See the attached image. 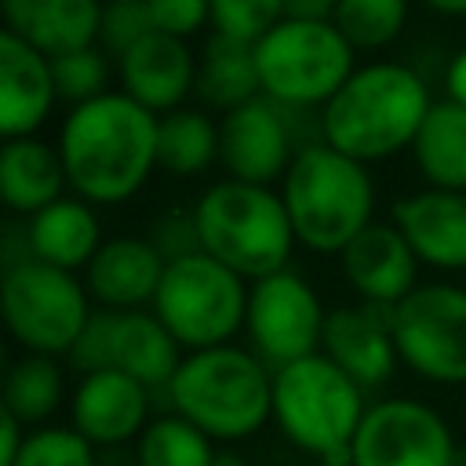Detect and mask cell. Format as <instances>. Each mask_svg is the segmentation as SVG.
Returning a JSON list of instances; mask_svg holds the SVG:
<instances>
[{
	"label": "cell",
	"instance_id": "31",
	"mask_svg": "<svg viewBox=\"0 0 466 466\" xmlns=\"http://www.w3.org/2000/svg\"><path fill=\"white\" fill-rule=\"evenodd\" d=\"M113 55L102 47V44H84V47H73V51H62L51 58V69H55V87H58V98L69 102V106H80L87 98H98L106 91H113Z\"/></svg>",
	"mask_w": 466,
	"mask_h": 466
},
{
	"label": "cell",
	"instance_id": "1",
	"mask_svg": "<svg viewBox=\"0 0 466 466\" xmlns=\"http://www.w3.org/2000/svg\"><path fill=\"white\" fill-rule=\"evenodd\" d=\"M157 124L160 113L120 87L69 106L58 124V153L69 189L95 208L135 200L157 171Z\"/></svg>",
	"mask_w": 466,
	"mask_h": 466
},
{
	"label": "cell",
	"instance_id": "4",
	"mask_svg": "<svg viewBox=\"0 0 466 466\" xmlns=\"http://www.w3.org/2000/svg\"><path fill=\"white\" fill-rule=\"evenodd\" d=\"M277 189L291 215L295 240L313 255H339L375 222L379 193L371 164L346 157L324 138H313L295 153Z\"/></svg>",
	"mask_w": 466,
	"mask_h": 466
},
{
	"label": "cell",
	"instance_id": "20",
	"mask_svg": "<svg viewBox=\"0 0 466 466\" xmlns=\"http://www.w3.org/2000/svg\"><path fill=\"white\" fill-rule=\"evenodd\" d=\"M164 251L149 237L116 233L84 266V284L102 309H149L164 277Z\"/></svg>",
	"mask_w": 466,
	"mask_h": 466
},
{
	"label": "cell",
	"instance_id": "21",
	"mask_svg": "<svg viewBox=\"0 0 466 466\" xmlns=\"http://www.w3.org/2000/svg\"><path fill=\"white\" fill-rule=\"evenodd\" d=\"M51 55L36 51L15 33H0V135H36L58 106Z\"/></svg>",
	"mask_w": 466,
	"mask_h": 466
},
{
	"label": "cell",
	"instance_id": "34",
	"mask_svg": "<svg viewBox=\"0 0 466 466\" xmlns=\"http://www.w3.org/2000/svg\"><path fill=\"white\" fill-rule=\"evenodd\" d=\"M149 29H153V18H149L146 0H113V4H102L98 44L113 58H120L124 51H131Z\"/></svg>",
	"mask_w": 466,
	"mask_h": 466
},
{
	"label": "cell",
	"instance_id": "23",
	"mask_svg": "<svg viewBox=\"0 0 466 466\" xmlns=\"http://www.w3.org/2000/svg\"><path fill=\"white\" fill-rule=\"evenodd\" d=\"M4 29L44 55L98 44L102 0H0Z\"/></svg>",
	"mask_w": 466,
	"mask_h": 466
},
{
	"label": "cell",
	"instance_id": "30",
	"mask_svg": "<svg viewBox=\"0 0 466 466\" xmlns=\"http://www.w3.org/2000/svg\"><path fill=\"white\" fill-rule=\"evenodd\" d=\"M411 18V0H339L331 22L357 51H386L400 40Z\"/></svg>",
	"mask_w": 466,
	"mask_h": 466
},
{
	"label": "cell",
	"instance_id": "41",
	"mask_svg": "<svg viewBox=\"0 0 466 466\" xmlns=\"http://www.w3.org/2000/svg\"><path fill=\"white\" fill-rule=\"evenodd\" d=\"M211 466H251V462H248L240 451H233V448H218Z\"/></svg>",
	"mask_w": 466,
	"mask_h": 466
},
{
	"label": "cell",
	"instance_id": "11",
	"mask_svg": "<svg viewBox=\"0 0 466 466\" xmlns=\"http://www.w3.org/2000/svg\"><path fill=\"white\" fill-rule=\"evenodd\" d=\"M186 350L167 331V324L153 309H102L95 306L87 328L69 350V368L76 375L116 368L146 382L153 393H164L171 375L178 371Z\"/></svg>",
	"mask_w": 466,
	"mask_h": 466
},
{
	"label": "cell",
	"instance_id": "40",
	"mask_svg": "<svg viewBox=\"0 0 466 466\" xmlns=\"http://www.w3.org/2000/svg\"><path fill=\"white\" fill-rule=\"evenodd\" d=\"M419 4L441 18H466V0H419Z\"/></svg>",
	"mask_w": 466,
	"mask_h": 466
},
{
	"label": "cell",
	"instance_id": "19",
	"mask_svg": "<svg viewBox=\"0 0 466 466\" xmlns=\"http://www.w3.org/2000/svg\"><path fill=\"white\" fill-rule=\"evenodd\" d=\"M116 80L120 91H127L146 109L171 113L197 91V51L182 36L149 29L131 51L116 58Z\"/></svg>",
	"mask_w": 466,
	"mask_h": 466
},
{
	"label": "cell",
	"instance_id": "15",
	"mask_svg": "<svg viewBox=\"0 0 466 466\" xmlns=\"http://www.w3.org/2000/svg\"><path fill=\"white\" fill-rule=\"evenodd\" d=\"M69 426L95 448L135 444L153 419V390L127 371L102 368L76 375L69 390Z\"/></svg>",
	"mask_w": 466,
	"mask_h": 466
},
{
	"label": "cell",
	"instance_id": "12",
	"mask_svg": "<svg viewBox=\"0 0 466 466\" xmlns=\"http://www.w3.org/2000/svg\"><path fill=\"white\" fill-rule=\"evenodd\" d=\"M317 109H295L269 95H258L218 116V164L226 175L262 186H280L295 153L320 138L306 131V116Z\"/></svg>",
	"mask_w": 466,
	"mask_h": 466
},
{
	"label": "cell",
	"instance_id": "18",
	"mask_svg": "<svg viewBox=\"0 0 466 466\" xmlns=\"http://www.w3.org/2000/svg\"><path fill=\"white\" fill-rule=\"evenodd\" d=\"M390 218L397 222V229L426 269H466V189L422 186L415 193L397 197Z\"/></svg>",
	"mask_w": 466,
	"mask_h": 466
},
{
	"label": "cell",
	"instance_id": "22",
	"mask_svg": "<svg viewBox=\"0 0 466 466\" xmlns=\"http://www.w3.org/2000/svg\"><path fill=\"white\" fill-rule=\"evenodd\" d=\"M66 189H69V175H66L58 142H44L40 135L4 138L0 193L18 218H29L40 208L55 204L58 197H66Z\"/></svg>",
	"mask_w": 466,
	"mask_h": 466
},
{
	"label": "cell",
	"instance_id": "36",
	"mask_svg": "<svg viewBox=\"0 0 466 466\" xmlns=\"http://www.w3.org/2000/svg\"><path fill=\"white\" fill-rule=\"evenodd\" d=\"M149 240L164 251V258H178V255L200 251V237H197L193 211H167L164 218H157Z\"/></svg>",
	"mask_w": 466,
	"mask_h": 466
},
{
	"label": "cell",
	"instance_id": "29",
	"mask_svg": "<svg viewBox=\"0 0 466 466\" xmlns=\"http://www.w3.org/2000/svg\"><path fill=\"white\" fill-rule=\"evenodd\" d=\"M215 441L178 411L153 415L135 441V466H211Z\"/></svg>",
	"mask_w": 466,
	"mask_h": 466
},
{
	"label": "cell",
	"instance_id": "3",
	"mask_svg": "<svg viewBox=\"0 0 466 466\" xmlns=\"http://www.w3.org/2000/svg\"><path fill=\"white\" fill-rule=\"evenodd\" d=\"M164 397L215 444H240L273 422V368L237 342L186 350Z\"/></svg>",
	"mask_w": 466,
	"mask_h": 466
},
{
	"label": "cell",
	"instance_id": "32",
	"mask_svg": "<svg viewBox=\"0 0 466 466\" xmlns=\"http://www.w3.org/2000/svg\"><path fill=\"white\" fill-rule=\"evenodd\" d=\"M11 466H98L95 444L73 426H33Z\"/></svg>",
	"mask_w": 466,
	"mask_h": 466
},
{
	"label": "cell",
	"instance_id": "17",
	"mask_svg": "<svg viewBox=\"0 0 466 466\" xmlns=\"http://www.w3.org/2000/svg\"><path fill=\"white\" fill-rule=\"evenodd\" d=\"M339 273L360 302L393 309L419 284V258L393 218H375L339 255Z\"/></svg>",
	"mask_w": 466,
	"mask_h": 466
},
{
	"label": "cell",
	"instance_id": "35",
	"mask_svg": "<svg viewBox=\"0 0 466 466\" xmlns=\"http://www.w3.org/2000/svg\"><path fill=\"white\" fill-rule=\"evenodd\" d=\"M153 29L193 40L204 25H211V0H146Z\"/></svg>",
	"mask_w": 466,
	"mask_h": 466
},
{
	"label": "cell",
	"instance_id": "14",
	"mask_svg": "<svg viewBox=\"0 0 466 466\" xmlns=\"http://www.w3.org/2000/svg\"><path fill=\"white\" fill-rule=\"evenodd\" d=\"M350 466H459L448 419L419 397H379L350 444Z\"/></svg>",
	"mask_w": 466,
	"mask_h": 466
},
{
	"label": "cell",
	"instance_id": "37",
	"mask_svg": "<svg viewBox=\"0 0 466 466\" xmlns=\"http://www.w3.org/2000/svg\"><path fill=\"white\" fill-rule=\"evenodd\" d=\"M25 433H29L25 422H18L11 411H0V466H11L18 459V451L25 444Z\"/></svg>",
	"mask_w": 466,
	"mask_h": 466
},
{
	"label": "cell",
	"instance_id": "38",
	"mask_svg": "<svg viewBox=\"0 0 466 466\" xmlns=\"http://www.w3.org/2000/svg\"><path fill=\"white\" fill-rule=\"evenodd\" d=\"M441 84H444V98L466 106V47H459V51L448 58Z\"/></svg>",
	"mask_w": 466,
	"mask_h": 466
},
{
	"label": "cell",
	"instance_id": "6",
	"mask_svg": "<svg viewBox=\"0 0 466 466\" xmlns=\"http://www.w3.org/2000/svg\"><path fill=\"white\" fill-rule=\"evenodd\" d=\"M364 411L368 390L320 350L273 368V426L317 466L350 459Z\"/></svg>",
	"mask_w": 466,
	"mask_h": 466
},
{
	"label": "cell",
	"instance_id": "5",
	"mask_svg": "<svg viewBox=\"0 0 466 466\" xmlns=\"http://www.w3.org/2000/svg\"><path fill=\"white\" fill-rule=\"evenodd\" d=\"M189 211L197 222L200 251L237 269L244 280H258L291 266L299 240L277 186L226 175L204 186Z\"/></svg>",
	"mask_w": 466,
	"mask_h": 466
},
{
	"label": "cell",
	"instance_id": "9",
	"mask_svg": "<svg viewBox=\"0 0 466 466\" xmlns=\"http://www.w3.org/2000/svg\"><path fill=\"white\" fill-rule=\"evenodd\" d=\"M248 288L251 280H244L215 255L189 251L167 258L149 309L167 324L182 350H204L233 342L244 331Z\"/></svg>",
	"mask_w": 466,
	"mask_h": 466
},
{
	"label": "cell",
	"instance_id": "24",
	"mask_svg": "<svg viewBox=\"0 0 466 466\" xmlns=\"http://www.w3.org/2000/svg\"><path fill=\"white\" fill-rule=\"evenodd\" d=\"M25 229H29L33 258L55 262V266L73 269V273H84V266L91 262V255L106 240L95 204H87L76 193H66L55 204H47L36 215H29Z\"/></svg>",
	"mask_w": 466,
	"mask_h": 466
},
{
	"label": "cell",
	"instance_id": "28",
	"mask_svg": "<svg viewBox=\"0 0 466 466\" xmlns=\"http://www.w3.org/2000/svg\"><path fill=\"white\" fill-rule=\"evenodd\" d=\"M62 404H69L62 357L22 350V357H15L4 375V411H11L18 422L33 430L47 426Z\"/></svg>",
	"mask_w": 466,
	"mask_h": 466
},
{
	"label": "cell",
	"instance_id": "26",
	"mask_svg": "<svg viewBox=\"0 0 466 466\" xmlns=\"http://www.w3.org/2000/svg\"><path fill=\"white\" fill-rule=\"evenodd\" d=\"M408 153L426 186L466 189V106L437 98Z\"/></svg>",
	"mask_w": 466,
	"mask_h": 466
},
{
	"label": "cell",
	"instance_id": "42",
	"mask_svg": "<svg viewBox=\"0 0 466 466\" xmlns=\"http://www.w3.org/2000/svg\"><path fill=\"white\" fill-rule=\"evenodd\" d=\"M102 4H113V0H102Z\"/></svg>",
	"mask_w": 466,
	"mask_h": 466
},
{
	"label": "cell",
	"instance_id": "2",
	"mask_svg": "<svg viewBox=\"0 0 466 466\" xmlns=\"http://www.w3.org/2000/svg\"><path fill=\"white\" fill-rule=\"evenodd\" d=\"M430 80L397 58H375L350 73V80L320 109V138L353 160L382 164L411 149L430 106Z\"/></svg>",
	"mask_w": 466,
	"mask_h": 466
},
{
	"label": "cell",
	"instance_id": "25",
	"mask_svg": "<svg viewBox=\"0 0 466 466\" xmlns=\"http://www.w3.org/2000/svg\"><path fill=\"white\" fill-rule=\"evenodd\" d=\"M204 109L229 113L251 98L262 95L258 80V62H255V44L211 33L197 55V91Z\"/></svg>",
	"mask_w": 466,
	"mask_h": 466
},
{
	"label": "cell",
	"instance_id": "13",
	"mask_svg": "<svg viewBox=\"0 0 466 466\" xmlns=\"http://www.w3.org/2000/svg\"><path fill=\"white\" fill-rule=\"evenodd\" d=\"M324 320L328 309L317 288L295 266L258 277L248 288L244 339L269 368H284L299 357L317 353L324 339Z\"/></svg>",
	"mask_w": 466,
	"mask_h": 466
},
{
	"label": "cell",
	"instance_id": "16",
	"mask_svg": "<svg viewBox=\"0 0 466 466\" xmlns=\"http://www.w3.org/2000/svg\"><path fill=\"white\" fill-rule=\"evenodd\" d=\"M320 353H328L368 393L382 390L400 364L390 309L375 302H360V299L328 309Z\"/></svg>",
	"mask_w": 466,
	"mask_h": 466
},
{
	"label": "cell",
	"instance_id": "10",
	"mask_svg": "<svg viewBox=\"0 0 466 466\" xmlns=\"http://www.w3.org/2000/svg\"><path fill=\"white\" fill-rule=\"evenodd\" d=\"M400 364L430 386H466V288L451 280L415 284L393 309Z\"/></svg>",
	"mask_w": 466,
	"mask_h": 466
},
{
	"label": "cell",
	"instance_id": "33",
	"mask_svg": "<svg viewBox=\"0 0 466 466\" xmlns=\"http://www.w3.org/2000/svg\"><path fill=\"white\" fill-rule=\"evenodd\" d=\"M284 18V0H211V33L255 44Z\"/></svg>",
	"mask_w": 466,
	"mask_h": 466
},
{
	"label": "cell",
	"instance_id": "27",
	"mask_svg": "<svg viewBox=\"0 0 466 466\" xmlns=\"http://www.w3.org/2000/svg\"><path fill=\"white\" fill-rule=\"evenodd\" d=\"M218 164V120L204 106H178L157 124V171L197 178Z\"/></svg>",
	"mask_w": 466,
	"mask_h": 466
},
{
	"label": "cell",
	"instance_id": "8",
	"mask_svg": "<svg viewBox=\"0 0 466 466\" xmlns=\"http://www.w3.org/2000/svg\"><path fill=\"white\" fill-rule=\"evenodd\" d=\"M0 309L7 335L25 353L69 357L95 313V299L80 273L44 258H22L4 266Z\"/></svg>",
	"mask_w": 466,
	"mask_h": 466
},
{
	"label": "cell",
	"instance_id": "7",
	"mask_svg": "<svg viewBox=\"0 0 466 466\" xmlns=\"http://www.w3.org/2000/svg\"><path fill=\"white\" fill-rule=\"evenodd\" d=\"M255 62L262 95L317 113L360 66L357 47L331 18H280L255 40Z\"/></svg>",
	"mask_w": 466,
	"mask_h": 466
},
{
	"label": "cell",
	"instance_id": "39",
	"mask_svg": "<svg viewBox=\"0 0 466 466\" xmlns=\"http://www.w3.org/2000/svg\"><path fill=\"white\" fill-rule=\"evenodd\" d=\"M339 0H284V18H331Z\"/></svg>",
	"mask_w": 466,
	"mask_h": 466
}]
</instances>
